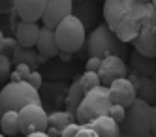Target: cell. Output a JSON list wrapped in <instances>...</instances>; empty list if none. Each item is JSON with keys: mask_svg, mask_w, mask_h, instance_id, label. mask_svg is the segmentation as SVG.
Segmentation results:
<instances>
[{"mask_svg": "<svg viewBox=\"0 0 156 137\" xmlns=\"http://www.w3.org/2000/svg\"><path fill=\"white\" fill-rule=\"evenodd\" d=\"M27 105H41V100L36 88L28 83H8L0 90V117L8 111H21Z\"/></svg>", "mask_w": 156, "mask_h": 137, "instance_id": "obj_1", "label": "cell"}, {"mask_svg": "<svg viewBox=\"0 0 156 137\" xmlns=\"http://www.w3.org/2000/svg\"><path fill=\"white\" fill-rule=\"evenodd\" d=\"M87 47L90 56H96V58H105L109 54H115L124 60L126 56V45L117 40L115 32L109 30L107 25H98L92 28L90 36L87 40Z\"/></svg>", "mask_w": 156, "mask_h": 137, "instance_id": "obj_2", "label": "cell"}, {"mask_svg": "<svg viewBox=\"0 0 156 137\" xmlns=\"http://www.w3.org/2000/svg\"><path fill=\"white\" fill-rule=\"evenodd\" d=\"M109 109H111L109 90L105 86H98L85 94V100L75 111V120L79 126H88L92 120L100 117H107Z\"/></svg>", "mask_w": 156, "mask_h": 137, "instance_id": "obj_3", "label": "cell"}, {"mask_svg": "<svg viewBox=\"0 0 156 137\" xmlns=\"http://www.w3.org/2000/svg\"><path fill=\"white\" fill-rule=\"evenodd\" d=\"M124 137H149L151 135V105L143 100L136 98V101L126 109L124 120L120 122Z\"/></svg>", "mask_w": 156, "mask_h": 137, "instance_id": "obj_4", "label": "cell"}, {"mask_svg": "<svg viewBox=\"0 0 156 137\" xmlns=\"http://www.w3.org/2000/svg\"><path fill=\"white\" fill-rule=\"evenodd\" d=\"M85 38H87V30L75 15L66 17L55 28V41H57V47L60 53L72 54L75 51H79L85 43Z\"/></svg>", "mask_w": 156, "mask_h": 137, "instance_id": "obj_5", "label": "cell"}, {"mask_svg": "<svg viewBox=\"0 0 156 137\" xmlns=\"http://www.w3.org/2000/svg\"><path fill=\"white\" fill-rule=\"evenodd\" d=\"M49 128V115L43 105H27L19 111V133H40L47 132Z\"/></svg>", "mask_w": 156, "mask_h": 137, "instance_id": "obj_6", "label": "cell"}, {"mask_svg": "<svg viewBox=\"0 0 156 137\" xmlns=\"http://www.w3.org/2000/svg\"><path fill=\"white\" fill-rule=\"evenodd\" d=\"M73 9V2L70 0H45V8H43V26L55 30L60 23L72 15Z\"/></svg>", "mask_w": 156, "mask_h": 137, "instance_id": "obj_7", "label": "cell"}, {"mask_svg": "<svg viewBox=\"0 0 156 137\" xmlns=\"http://www.w3.org/2000/svg\"><path fill=\"white\" fill-rule=\"evenodd\" d=\"M126 75H128V66L122 58H119L115 54H109L105 58H102V64H100V70H98L100 85H104L107 88L113 81L124 79Z\"/></svg>", "mask_w": 156, "mask_h": 137, "instance_id": "obj_8", "label": "cell"}, {"mask_svg": "<svg viewBox=\"0 0 156 137\" xmlns=\"http://www.w3.org/2000/svg\"><path fill=\"white\" fill-rule=\"evenodd\" d=\"M107 90H109L111 105H120V107H124V109H128L133 101H136V98H137L136 88H133V85H132V81H130L128 77L113 81L107 86Z\"/></svg>", "mask_w": 156, "mask_h": 137, "instance_id": "obj_9", "label": "cell"}, {"mask_svg": "<svg viewBox=\"0 0 156 137\" xmlns=\"http://www.w3.org/2000/svg\"><path fill=\"white\" fill-rule=\"evenodd\" d=\"M128 17L136 19L141 28L152 26L156 28V11L151 2H141V0H128Z\"/></svg>", "mask_w": 156, "mask_h": 137, "instance_id": "obj_10", "label": "cell"}, {"mask_svg": "<svg viewBox=\"0 0 156 137\" xmlns=\"http://www.w3.org/2000/svg\"><path fill=\"white\" fill-rule=\"evenodd\" d=\"M45 0H15L13 9L23 23H36L43 15Z\"/></svg>", "mask_w": 156, "mask_h": 137, "instance_id": "obj_11", "label": "cell"}, {"mask_svg": "<svg viewBox=\"0 0 156 137\" xmlns=\"http://www.w3.org/2000/svg\"><path fill=\"white\" fill-rule=\"evenodd\" d=\"M136 53L147 58H156V28L152 26H143L139 36L132 41Z\"/></svg>", "mask_w": 156, "mask_h": 137, "instance_id": "obj_12", "label": "cell"}, {"mask_svg": "<svg viewBox=\"0 0 156 137\" xmlns=\"http://www.w3.org/2000/svg\"><path fill=\"white\" fill-rule=\"evenodd\" d=\"M128 13V0H107L104 4V17L109 30H117L119 23Z\"/></svg>", "mask_w": 156, "mask_h": 137, "instance_id": "obj_13", "label": "cell"}, {"mask_svg": "<svg viewBox=\"0 0 156 137\" xmlns=\"http://www.w3.org/2000/svg\"><path fill=\"white\" fill-rule=\"evenodd\" d=\"M38 36H40V26L36 23H19V26L15 28V40H17V45L23 49H32L38 41Z\"/></svg>", "mask_w": 156, "mask_h": 137, "instance_id": "obj_14", "label": "cell"}, {"mask_svg": "<svg viewBox=\"0 0 156 137\" xmlns=\"http://www.w3.org/2000/svg\"><path fill=\"white\" fill-rule=\"evenodd\" d=\"M130 81H132L133 88H136V94L139 96V100H143L145 104H149V105L151 104L156 105V85H154L152 79L133 75Z\"/></svg>", "mask_w": 156, "mask_h": 137, "instance_id": "obj_15", "label": "cell"}, {"mask_svg": "<svg viewBox=\"0 0 156 137\" xmlns=\"http://www.w3.org/2000/svg\"><path fill=\"white\" fill-rule=\"evenodd\" d=\"M36 47L40 51V56L43 58H51V56H57L60 51L57 47V41H55V30H49L45 26L40 28V36L36 41Z\"/></svg>", "mask_w": 156, "mask_h": 137, "instance_id": "obj_16", "label": "cell"}, {"mask_svg": "<svg viewBox=\"0 0 156 137\" xmlns=\"http://www.w3.org/2000/svg\"><path fill=\"white\" fill-rule=\"evenodd\" d=\"M139 32H141V25L136 21V19H132V17H124L120 23H119V26L115 30V36L120 43H128V41H133L137 36H139Z\"/></svg>", "mask_w": 156, "mask_h": 137, "instance_id": "obj_17", "label": "cell"}, {"mask_svg": "<svg viewBox=\"0 0 156 137\" xmlns=\"http://www.w3.org/2000/svg\"><path fill=\"white\" fill-rule=\"evenodd\" d=\"M130 64L133 68V72L137 73V77H152L156 73V58H147V56H141L139 53L133 51L130 56Z\"/></svg>", "mask_w": 156, "mask_h": 137, "instance_id": "obj_18", "label": "cell"}, {"mask_svg": "<svg viewBox=\"0 0 156 137\" xmlns=\"http://www.w3.org/2000/svg\"><path fill=\"white\" fill-rule=\"evenodd\" d=\"M88 128H90L98 137H119V133H120L119 124L109 117H100V118L92 120L88 124Z\"/></svg>", "mask_w": 156, "mask_h": 137, "instance_id": "obj_19", "label": "cell"}, {"mask_svg": "<svg viewBox=\"0 0 156 137\" xmlns=\"http://www.w3.org/2000/svg\"><path fill=\"white\" fill-rule=\"evenodd\" d=\"M72 15H75L79 19L81 25L87 30V28H90V25L96 23V6L90 4V2H77V4H73Z\"/></svg>", "mask_w": 156, "mask_h": 137, "instance_id": "obj_20", "label": "cell"}, {"mask_svg": "<svg viewBox=\"0 0 156 137\" xmlns=\"http://www.w3.org/2000/svg\"><path fill=\"white\" fill-rule=\"evenodd\" d=\"M85 90H83V86H81V83H79V79L68 88V92H66V111L70 113V115H73L75 117V111H77V107L81 105V101L85 100Z\"/></svg>", "mask_w": 156, "mask_h": 137, "instance_id": "obj_21", "label": "cell"}, {"mask_svg": "<svg viewBox=\"0 0 156 137\" xmlns=\"http://www.w3.org/2000/svg\"><path fill=\"white\" fill-rule=\"evenodd\" d=\"M13 58L12 62L17 66V64H27L32 72H36V66H38V54H34V51L32 49H23L17 45V49L13 51Z\"/></svg>", "mask_w": 156, "mask_h": 137, "instance_id": "obj_22", "label": "cell"}, {"mask_svg": "<svg viewBox=\"0 0 156 137\" xmlns=\"http://www.w3.org/2000/svg\"><path fill=\"white\" fill-rule=\"evenodd\" d=\"M0 130L4 135H17L19 133V113L8 111L0 117Z\"/></svg>", "mask_w": 156, "mask_h": 137, "instance_id": "obj_23", "label": "cell"}, {"mask_svg": "<svg viewBox=\"0 0 156 137\" xmlns=\"http://www.w3.org/2000/svg\"><path fill=\"white\" fill-rule=\"evenodd\" d=\"M73 115H70L68 111H55L53 115H49V128H55L62 132L66 126H70V124L73 122Z\"/></svg>", "mask_w": 156, "mask_h": 137, "instance_id": "obj_24", "label": "cell"}, {"mask_svg": "<svg viewBox=\"0 0 156 137\" xmlns=\"http://www.w3.org/2000/svg\"><path fill=\"white\" fill-rule=\"evenodd\" d=\"M79 83H81V86H83L85 92H90V90H94V88H98V86H102V85H100V77H98V73H92V72H85L83 77L79 79Z\"/></svg>", "mask_w": 156, "mask_h": 137, "instance_id": "obj_25", "label": "cell"}, {"mask_svg": "<svg viewBox=\"0 0 156 137\" xmlns=\"http://www.w3.org/2000/svg\"><path fill=\"white\" fill-rule=\"evenodd\" d=\"M9 75H12V60L8 56L0 54V83H4Z\"/></svg>", "mask_w": 156, "mask_h": 137, "instance_id": "obj_26", "label": "cell"}, {"mask_svg": "<svg viewBox=\"0 0 156 137\" xmlns=\"http://www.w3.org/2000/svg\"><path fill=\"white\" fill-rule=\"evenodd\" d=\"M124 115H126V109L120 107V105H111V109H109V113H107V117L113 118L119 126H120V122L124 120Z\"/></svg>", "mask_w": 156, "mask_h": 137, "instance_id": "obj_27", "label": "cell"}, {"mask_svg": "<svg viewBox=\"0 0 156 137\" xmlns=\"http://www.w3.org/2000/svg\"><path fill=\"white\" fill-rule=\"evenodd\" d=\"M15 73L19 75V79H21V81H25V83H27V79L30 77L32 70H30V68H28L27 64H17V66H15Z\"/></svg>", "mask_w": 156, "mask_h": 137, "instance_id": "obj_28", "label": "cell"}, {"mask_svg": "<svg viewBox=\"0 0 156 137\" xmlns=\"http://www.w3.org/2000/svg\"><path fill=\"white\" fill-rule=\"evenodd\" d=\"M17 49V40L15 38H6L4 40V47H2V54L6 56V53L8 54H13V51Z\"/></svg>", "mask_w": 156, "mask_h": 137, "instance_id": "obj_29", "label": "cell"}, {"mask_svg": "<svg viewBox=\"0 0 156 137\" xmlns=\"http://www.w3.org/2000/svg\"><path fill=\"white\" fill-rule=\"evenodd\" d=\"M79 130H81V126H79V124H77V122H72L70 126H66V128L60 132V137H75Z\"/></svg>", "mask_w": 156, "mask_h": 137, "instance_id": "obj_30", "label": "cell"}, {"mask_svg": "<svg viewBox=\"0 0 156 137\" xmlns=\"http://www.w3.org/2000/svg\"><path fill=\"white\" fill-rule=\"evenodd\" d=\"M27 83H28L32 88H36V90H38V88L41 86V83H43V77H41L38 72H32V73H30V77L27 79Z\"/></svg>", "mask_w": 156, "mask_h": 137, "instance_id": "obj_31", "label": "cell"}, {"mask_svg": "<svg viewBox=\"0 0 156 137\" xmlns=\"http://www.w3.org/2000/svg\"><path fill=\"white\" fill-rule=\"evenodd\" d=\"M100 64H102V58H96V56H90V58L87 60V72L98 73V70H100Z\"/></svg>", "mask_w": 156, "mask_h": 137, "instance_id": "obj_32", "label": "cell"}, {"mask_svg": "<svg viewBox=\"0 0 156 137\" xmlns=\"http://www.w3.org/2000/svg\"><path fill=\"white\" fill-rule=\"evenodd\" d=\"M151 135L156 137V105L151 107Z\"/></svg>", "mask_w": 156, "mask_h": 137, "instance_id": "obj_33", "label": "cell"}, {"mask_svg": "<svg viewBox=\"0 0 156 137\" xmlns=\"http://www.w3.org/2000/svg\"><path fill=\"white\" fill-rule=\"evenodd\" d=\"M75 137H98L90 128H88V126H81V130L79 132H77V135Z\"/></svg>", "mask_w": 156, "mask_h": 137, "instance_id": "obj_34", "label": "cell"}, {"mask_svg": "<svg viewBox=\"0 0 156 137\" xmlns=\"http://www.w3.org/2000/svg\"><path fill=\"white\" fill-rule=\"evenodd\" d=\"M45 133H47L49 137H58V135H60V132H58V130H55V128H47Z\"/></svg>", "mask_w": 156, "mask_h": 137, "instance_id": "obj_35", "label": "cell"}, {"mask_svg": "<svg viewBox=\"0 0 156 137\" xmlns=\"http://www.w3.org/2000/svg\"><path fill=\"white\" fill-rule=\"evenodd\" d=\"M58 56H60V58H62L64 62H70V58H72V56H70L68 53H58Z\"/></svg>", "mask_w": 156, "mask_h": 137, "instance_id": "obj_36", "label": "cell"}, {"mask_svg": "<svg viewBox=\"0 0 156 137\" xmlns=\"http://www.w3.org/2000/svg\"><path fill=\"white\" fill-rule=\"evenodd\" d=\"M4 40H6V36L2 34V30H0V54H2V47H4Z\"/></svg>", "mask_w": 156, "mask_h": 137, "instance_id": "obj_37", "label": "cell"}, {"mask_svg": "<svg viewBox=\"0 0 156 137\" xmlns=\"http://www.w3.org/2000/svg\"><path fill=\"white\" fill-rule=\"evenodd\" d=\"M27 137H49L45 132H40V133H30V135H27Z\"/></svg>", "mask_w": 156, "mask_h": 137, "instance_id": "obj_38", "label": "cell"}, {"mask_svg": "<svg viewBox=\"0 0 156 137\" xmlns=\"http://www.w3.org/2000/svg\"><path fill=\"white\" fill-rule=\"evenodd\" d=\"M151 79H152V81H154V85H156V73H154V75H152Z\"/></svg>", "mask_w": 156, "mask_h": 137, "instance_id": "obj_39", "label": "cell"}, {"mask_svg": "<svg viewBox=\"0 0 156 137\" xmlns=\"http://www.w3.org/2000/svg\"><path fill=\"white\" fill-rule=\"evenodd\" d=\"M152 4V8H154V11H156V0H154V2H151Z\"/></svg>", "mask_w": 156, "mask_h": 137, "instance_id": "obj_40", "label": "cell"}, {"mask_svg": "<svg viewBox=\"0 0 156 137\" xmlns=\"http://www.w3.org/2000/svg\"><path fill=\"white\" fill-rule=\"evenodd\" d=\"M0 137H6V135H4V133H0Z\"/></svg>", "mask_w": 156, "mask_h": 137, "instance_id": "obj_41", "label": "cell"}, {"mask_svg": "<svg viewBox=\"0 0 156 137\" xmlns=\"http://www.w3.org/2000/svg\"><path fill=\"white\" fill-rule=\"evenodd\" d=\"M149 137H152V135H149Z\"/></svg>", "mask_w": 156, "mask_h": 137, "instance_id": "obj_42", "label": "cell"}]
</instances>
